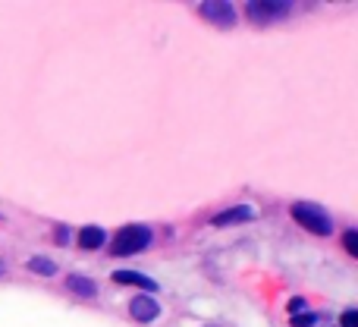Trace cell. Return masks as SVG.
Wrapping results in <instances>:
<instances>
[{"label": "cell", "mask_w": 358, "mask_h": 327, "mask_svg": "<svg viewBox=\"0 0 358 327\" xmlns=\"http://www.w3.org/2000/svg\"><path fill=\"white\" fill-rule=\"evenodd\" d=\"M151 242V230L142 223H129V227H120V233L110 239V255L123 258V255H136L142 249H148Z\"/></svg>", "instance_id": "6da1fadb"}, {"label": "cell", "mask_w": 358, "mask_h": 327, "mask_svg": "<svg viewBox=\"0 0 358 327\" xmlns=\"http://www.w3.org/2000/svg\"><path fill=\"white\" fill-rule=\"evenodd\" d=\"M292 217H296V223H302V227L308 230V233H315V236H330L334 233V221H330V217L311 202H296L292 204Z\"/></svg>", "instance_id": "7a4b0ae2"}, {"label": "cell", "mask_w": 358, "mask_h": 327, "mask_svg": "<svg viewBox=\"0 0 358 327\" xmlns=\"http://www.w3.org/2000/svg\"><path fill=\"white\" fill-rule=\"evenodd\" d=\"M283 13H289V4L286 0H252L245 6V16L252 19L255 25H267L273 19H280Z\"/></svg>", "instance_id": "3957f363"}, {"label": "cell", "mask_w": 358, "mask_h": 327, "mask_svg": "<svg viewBox=\"0 0 358 327\" xmlns=\"http://www.w3.org/2000/svg\"><path fill=\"white\" fill-rule=\"evenodd\" d=\"M198 13H201L208 22L220 25V29L236 25V10H233V4H227V0H204V4L198 6Z\"/></svg>", "instance_id": "277c9868"}, {"label": "cell", "mask_w": 358, "mask_h": 327, "mask_svg": "<svg viewBox=\"0 0 358 327\" xmlns=\"http://www.w3.org/2000/svg\"><path fill=\"white\" fill-rule=\"evenodd\" d=\"M129 315L136 318V321L148 324V321H155V318L161 315V305H157V299H151V296H136L129 302Z\"/></svg>", "instance_id": "5b68a950"}, {"label": "cell", "mask_w": 358, "mask_h": 327, "mask_svg": "<svg viewBox=\"0 0 358 327\" xmlns=\"http://www.w3.org/2000/svg\"><path fill=\"white\" fill-rule=\"evenodd\" d=\"M255 211L248 204H239V208H229V211H220L214 217V227H229V223H239V221H252Z\"/></svg>", "instance_id": "8992f818"}, {"label": "cell", "mask_w": 358, "mask_h": 327, "mask_svg": "<svg viewBox=\"0 0 358 327\" xmlns=\"http://www.w3.org/2000/svg\"><path fill=\"white\" fill-rule=\"evenodd\" d=\"M66 286H69V293H76V296H85V299H94V293H98V286H94L88 277H82V274H69Z\"/></svg>", "instance_id": "52a82bcc"}, {"label": "cell", "mask_w": 358, "mask_h": 327, "mask_svg": "<svg viewBox=\"0 0 358 327\" xmlns=\"http://www.w3.org/2000/svg\"><path fill=\"white\" fill-rule=\"evenodd\" d=\"M104 242H107V236H104V230L101 227H82V233H79V246L82 249L94 252V249H101Z\"/></svg>", "instance_id": "ba28073f"}, {"label": "cell", "mask_w": 358, "mask_h": 327, "mask_svg": "<svg viewBox=\"0 0 358 327\" xmlns=\"http://www.w3.org/2000/svg\"><path fill=\"white\" fill-rule=\"evenodd\" d=\"M113 280L117 284H132V286H142V290H155V280L151 277H145V274H138V271H117L113 274Z\"/></svg>", "instance_id": "9c48e42d"}, {"label": "cell", "mask_w": 358, "mask_h": 327, "mask_svg": "<svg viewBox=\"0 0 358 327\" xmlns=\"http://www.w3.org/2000/svg\"><path fill=\"white\" fill-rule=\"evenodd\" d=\"M29 271L41 274V277H54L57 265H54V261H48V258H29Z\"/></svg>", "instance_id": "30bf717a"}, {"label": "cell", "mask_w": 358, "mask_h": 327, "mask_svg": "<svg viewBox=\"0 0 358 327\" xmlns=\"http://www.w3.org/2000/svg\"><path fill=\"white\" fill-rule=\"evenodd\" d=\"M343 246H346V252L355 258V255H358V233H355V230H349V233L343 236Z\"/></svg>", "instance_id": "8fae6325"}, {"label": "cell", "mask_w": 358, "mask_h": 327, "mask_svg": "<svg viewBox=\"0 0 358 327\" xmlns=\"http://www.w3.org/2000/svg\"><path fill=\"white\" fill-rule=\"evenodd\" d=\"M315 321H317V318L311 315V312H308V315H292V318H289V324H292V327H311Z\"/></svg>", "instance_id": "7c38bea8"}, {"label": "cell", "mask_w": 358, "mask_h": 327, "mask_svg": "<svg viewBox=\"0 0 358 327\" xmlns=\"http://www.w3.org/2000/svg\"><path fill=\"white\" fill-rule=\"evenodd\" d=\"M340 324H343V327H358V312H355V309H349V312H343V318H340Z\"/></svg>", "instance_id": "4fadbf2b"}, {"label": "cell", "mask_w": 358, "mask_h": 327, "mask_svg": "<svg viewBox=\"0 0 358 327\" xmlns=\"http://www.w3.org/2000/svg\"><path fill=\"white\" fill-rule=\"evenodd\" d=\"M302 309H305V299H292V302H289V312H292V315H299Z\"/></svg>", "instance_id": "5bb4252c"}, {"label": "cell", "mask_w": 358, "mask_h": 327, "mask_svg": "<svg viewBox=\"0 0 358 327\" xmlns=\"http://www.w3.org/2000/svg\"><path fill=\"white\" fill-rule=\"evenodd\" d=\"M6 271V265H3V261H0V274H3Z\"/></svg>", "instance_id": "9a60e30c"}]
</instances>
